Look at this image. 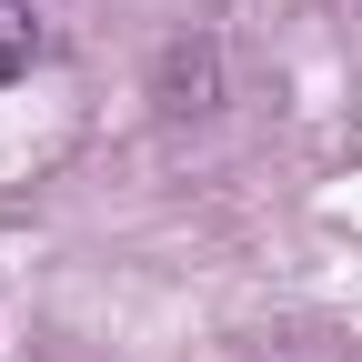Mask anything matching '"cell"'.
I'll use <instances>...</instances> for the list:
<instances>
[{"instance_id": "1", "label": "cell", "mask_w": 362, "mask_h": 362, "mask_svg": "<svg viewBox=\"0 0 362 362\" xmlns=\"http://www.w3.org/2000/svg\"><path fill=\"white\" fill-rule=\"evenodd\" d=\"M40 51V30H30V0H0V81H21Z\"/></svg>"}]
</instances>
